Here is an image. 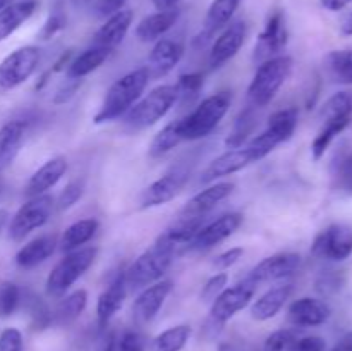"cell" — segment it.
Masks as SVG:
<instances>
[{"label":"cell","instance_id":"9a60e30c","mask_svg":"<svg viewBox=\"0 0 352 351\" xmlns=\"http://www.w3.org/2000/svg\"><path fill=\"white\" fill-rule=\"evenodd\" d=\"M301 255L298 253H277L261 260L253 270L248 274V277L253 279L256 284L268 281H280L296 274L301 267Z\"/></svg>","mask_w":352,"mask_h":351},{"label":"cell","instance_id":"b9f144b4","mask_svg":"<svg viewBox=\"0 0 352 351\" xmlns=\"http://www.w3.org/2000/svg\"><path fill=\"white\" fill-rule=\"evenodd\" d=\"M333 181H336L337 189L352 195V153L344 155L337 162L333 169Z\"/></svg>","mask_w":352,"mask_h":351},{"label":"cell","instance_id":"8d00e7d4","mask_svg":"<svg viewBox=\"0 0 352 351\" xmlns=\"http://www.w3.org/2000/svg\"><path fill=\"white\" fill-rule=\"evenodd\" d=\"M182 136H181V131H179V123L174 120V123L167 124L162 131H158L155 134V138L151 140L150 145V155L153 158L162 157V155L168 153L170 150H174L177 145L182 143Z\"/></svg>","mask_w":352,"mask_h":351},{"label":"cell","instance_id":"8fae6325","mask_svg":"<svg viewBox=\"0 0 352 351\" xmlns=\"http://www.w3.org/2000/svg\"><path fill=\"white\" fill-rule=\"evenodd\" d=\"M311 253L316 258L344 262L352 255V227L346 224H333L315 237Z\"/></svg>","mask_w":352,"mask_h":351},{"label":"cell","instance_id":"603a6c76","mask_svg":"<svg viewBox=\"0 0 352 351\" xmlns=\"http://www.w3.org/2000/svg\"><path fill=\"white\" fill-rule=\"evenodd\" d=\"M133 10L129 9H122L113 14V16L107 17L105 23L100 26V30L93 36V45L113 50L126 38L127 31H129L131 24H133Z\"/></svg>","mask_w":352,"mask_h":351},{"label":"cell","instance_id":"7c38bea8","mask_svg":"<svg viewBox=\"0 0 352 351\" xmlns=\"http://www.w3.org/2000/svg\"><path fill=\"white\" fill-rule=\"evenodd\" d=\"M289 40L287 26L282 10H275L270 14L267 21V26L258 36L256 47H254V61L265 62L272 57H277L285 48Z\"/></svg>","mask_w":352,"mask_h":351},{"label":"cell","instance_id":"7402d4cb","mask_svg":"<svg viewBox=\"0 0 352 351\" xmlns=\"http://www.w3.org/2000/svg\"><path fill=\"white\" fill-rule=\"evenodd\" d=\"M330 306L318 298H299L287 310L289 322L298 327H318L330 319Z\"/></svg>","mask_w":352,"mask_h":351},{"label":"cell","instance_id":"91938a15","mask_svg":"<svg viewBox=\"0 0 352 351\" xmlns=\"http://www.w3.org/2000/svg\"><path fill=\"white\" fill-rule=\"evenodd\" d=\"M336 346L342 351H352V332H347Z\"/></svg>","mask_w":352,"mask_h":351},{"label":"cell","instance_id":"f5cc1de1","mask_svg":"<svg viewBox=\"0 0 352 351\" xmlns=\"http://www.w3.org/2000/svg\"><path fill=\"white\" fill-rule=\"evenodd\" d=\"M342 275L337 274V272H329V274H323L322 277H318L316 281V289L322 295H332V292H337L340 288H342Z\"/></svg>","mask_w":352,"mask_h":351},{"label":"cell","instance_id":"ffe728a7","mask_svg":"<svg viewBox=\"0 0 352 351\" xmlns=\"http://www.w3.org/2000/svg\"><path fill=\"white\" fill-rule=\"evenodd\" d=\"M182 55H184V47L179 41L160 38L151 48L150 57H148L146 69L150 72V78L158 79L167 76L181 62Z\"/></svg>","mask_w":352,"mask_h":351},{"label":"cell","instance_id":"f35d334b","mask_svg":"<svg viewBox=\"0 0 352 351\" xmlns=\"http://www.w3.org/2000/svg\"><path fill=\"white\" fill-rule=\"evenodd\" d=\"M254 124H256V117H254L253 109H246L241 112V116L236 119L234 124V129L230 131V134L227 136L226 145L229 150L232 148H241L244 145V141L248 140L251 133L254 129Z\"/></svg>","mask_w":352,"mask_h":351},{"label":"cell","instance_id":"d6986e66","mask_svg":"<svg viewBox=\"0 0 352 351\" xmlns=\"http://www.w3.org/2000/svg\"><path fill=\"white\" fill-rule=\"evenodd\" d=\"M250 164H253V158H251L246 147L227 150L226 153L219 155V157L213 158V160L210 162L208 167L203 171L201 182H205V184L215 182L217 179L226 178V176L236 174V172L243 171V169L248 167Z\"/></svg>","mask_w":352,"mask_h":351},{"label":"cell","instance_id":"ac0fdd59","mask_svg":"<svg viewBox=\"0 0 352 351\" xmlns=\"http://www.w3.org/2000/svg\"><path fill=\"white\" fill-rule=\"evenodd\" d=\"M127 296V284L124 270L117 272L112 281L109 282L96 301V320L100 327H107V323L116 317V313L122 308Z\"/></svg>","mask_w":352,"mask_h":351},{"label":"cell","instance_id":"7dc6e473","mask_svg":"<svg viewBox=\"0 0 352 351\" xmlns=\"http://www.w3.org/2000/svg\"><path fill=\"white\" fill-rule=\"evenodd\" d=\"M294 332L287 329H280L272 332L263 344V351H285L294 341Z\"/></svg>","mask_w":352,"mask_h":351},{"label":"cell","instance_id":"484cf974","mask_svg":"<svg viewBox=\"0 0 352 351\" xmlns=\"http://www.w3.org/2000/svg\"><path fill=\"white\" fill-rule=\"evenodd\" d=\"M28 123L24 119L7 120L0 127V171L12 164L24 141Z\"/></svg>","mask_w":352,"mask_h":351},{"label":"cell","instance_id":"4dcf8cb0","mask_svg":"<svg viewBox=\"0 0 352 351\" xmlns=\"http://www.w3.org/2000/svg\"><path fill=\"white\" fill-rule=\"evenodd\" d=\"M96 231H98V220L96 219L78 220V222L71 224V226L62 233V236L58 237V248H60L64 253L79 250V248L85 246L88 241L93 240Z\"/></svg>","mask_w":352,"mask_h":351},{"label":"cell","instance_id":"6125c7cd","mask_svg":"<svg viewBox=\"0 0 352 351\" xmlns=\"http://www.w3.org/2000/svg\"><path fill=\"white\" fill-rule=\"evenodd\" d=\"M332 351H342V350H339V348H337V346H333Z\"/></svg>","mask_w":352,"mask_h":351},{"label":"cell","instance_id":"277c9868","mask_svg":"<svg viewBox=\"0 0 352 351\" xmlns=\"http://www.w3.org/2000/svg\"><path fill=\"white\" fill-rule=\"evenodd\" d=\"M292 65L294 62L289 55H277V57L261 62L254 72L250 88H248V98H250L251 105L258 107V109L267 107L289 79Z\"/></svg>","mask_w":352,"mask_h":351},{"label":"cell","instance_id":"e7e4bbea","mask_svg":"<svg viewBox=\"0 0 352 351\" xmlns=\"http://www.w3.org/2000/svg\"><path fill=\"white\" fill-rule=\"evenodd\" d=\"M0 195H2V188H0Z\"/></svg>","mask_w":352,"mask_h":351},{"label":"cell","instance_id":"30bf717a","mask_svg":"<svg viewBox=\"0 0 352 351\" xmlns=\"http://www.w3.org/2000/svg\"><path fill=\"white\" fill-rule=\"evenodd\" d=\"M191 171L186 165L179 164L177 167H172L165 172L162 178L148 184L140 196V209H155V206L165 205L172 202L186 186L188 179L191 178Z\"/></svg>","mask_w":352,"mask_h":351},{"label":"cell","instance_id":"2e32d148","mask_svg":"<svg viewBox=\"0 0 352 351\" xmlns=\"http://www.w3.org/2000/svg\"><path fill=\"white\" fill-rule=\"evenodd\" d=\"M234 182H215L208 188L201 189L198 195L192 196L182 210L179 212L181 219H199L205 217L210 210L215 209L222 200H226L234 191Z\"/></svg>","mask_w":352,"mask_h":351},{"label":"cell","instance_id":"816d5d0a","mask_svg":"<svg viewBox=\"0 0 352 351\" xmlns=\"http://www.w3.org/2000/svg\"><path fill=\"white\" fill-rule=\"evenodd\" d=\"M243 255H244L243 248H239V246L230 248V250H227V251H223V253L217 255L215 260L212 262V265L217 268V270H227V268H230L232 265H236L237 262L243 258Z\"/></svg>","mask_w":352,"mask_h":351},{"label":"cell","instance_id":"cb8c5ba5","mask_svg":"<svg viewBox=\"0 0 352 351\" xmlns=\"http://www.w3.org/2000/svg\"><path fill=\"white\" fill-rule=\"evenodd\" d=\"M57 248L58 237L55 234H43V236L34 237L30 243L19 248V251L16 253V265L21 268L38 267L40 264L47 262Z\"/></svg>","mask_w":352,"mask_h":351},{"label":"cell","instance_id":"9f6ffc18","mask_svg":"<svg viewBox=\"0 0 352 351\" xmlns=\"http://www.w3.org/2000/svg\"><path fill=\"white\" fill-rule=\"evenodd\" d=\"M323 9L332 10V12H339V10L346 9L349 3H352V0H320Z\"/></svg>","mask_w":352,"mask_h":351},{"label":"cell","instance_id":"4316f807","mask_svg":"<svg viewBox=\"0 0 352 351\" xmlns=\"http://www.w3.org/2000/svg\"><path fill=\"white\" fill-rule=\"evenodd\" d=\"M179 19V10H157L155 14L143 17L136 26V38L143 43L158 41Z\"/></svg>","mask_w":352,"mask_h":351},{"label":"cell","instance_id":"681fc988","mask_svg":"<svg viewBox=\"0 0 352 351\" xmlns=\"http://www.w3.org/2000/svg\"><path fill=\"white\" fill-rule=\"evenodd\" d=\"M24 341L21 330L16 327H7L0 332V351H23Z\"/></svg>","mask_w":352,"mask_h":351},{"label":"cell","instance_id":"6da1fadb","mask_svg":"<svg viewBox=\"0 0 352 351\" xmlns=\"http://www.w3.org/2000/svg\"><path fill=\"white\" fill-rule=\"evenodd\" d=\"M150 79V72H148L146 67L134 69V71L127 72L126 76L117 79L107 89L102 107H100V110L93 117L95 124L110 123V120H116L119 117L126 116L133 109L134 103L143 96Z\"/></svg>","mask_w":352,"mask_h":351},{"label":"cell","instance_id":"f907efd6","mask_svg":"<svg viewBox=\"0 0 352 351\" xmlns=\"http://www.w3.org/2000/svg\"><path fill=\"white\" fill-rule=\"evenodd\" d=\"M289 351H327V341L320 336H305L292 341Z\"/></svg>","mask_w":352,"mask_h":351},{"label":"cell","instance_id":"83f0119b","mask_svg":"<svg viewBox=\"0 0 352 351\" xmlns=\"http://www.w3.org/2000/svg\"><path fill=\"white\" fill-rule=\"evenodd\" d=\"M36 0H17L7 3L0 10V41L7 40L16 30H19L36 10Z\"/></svg>","mask_w":352,"mask_h":351},{"label":"cell","instance_id":"1f68e13d","mask_svg":"<svg viewBox=\"0 0 352 351\" xmlns=\"http://www.w3.org/2000/svg\"><path fill=\"white\" fill-rule=\"evenodd\" d=\"M86 305H88V292L85 289H76V291L62 296L60 301L57 303L55 310L52 312V320L57 326L72 323L76 319L81 317V313L86 310Z\"/></svg>","mask_w":352,"mask_h":351},{"label":"cell","instance_id":"11a10c76","mask_svg":"<svg viewBox=\"0 0 352 351\" xmlns=\"http://www.w3.org/2000/svg\"><path fill=\"white\" fill-rule=\"evenodd\" d=\"M127 0H95V3H93V10H95L96 16L100 17H110L113 16L116 12H119V10L124 9V6H126Z\"/></svg>","mask_w":352,"mask_h":351},{"label":"cell","instance_id":"52a82bcc","mask_svg":"<svg viewBox=\"0 0 352 351\" xmlns=\"http://www.w3.org/2000/svg\"><path fill=\"white\" fill-rule=\"evenodd\" d=\"M40 48L33 47V45H26V47L10 52L0 62V93L10 92V89L26 83L34 74V71L40 65Z\"/></svg>","mask_w":352,"mask_h":351},{"label":"cell","instance_id":"8992f818","mask_svg":"<svg viewBox=\"0 0 352 351\" xmlns=\"http://www.w3.org/2000/svg\"><path fill=\"white\" fill-rule=\"evenodd\" d=\"M96 253H98V250L95 246H82L79 250L65 253V257L48 274L47 284H45L47 295L50 298L65 296V292L76 284V281H79L85 275V272L91 267Z\"/></svg>","mask_w":352,"mask_h":351},{"label":"cell","instance_id":"3957f363","mask_svg":"<svg viewBox=\"0 0 352 351\" xmlns=\"http://www.w3.org/2000/svg\"><path fill=\"white\" fill-rule=\"evenodd\" d=\"M175 250L168 244L162 243L157 240L150 250L141 253L129 267L124 270L126 275L127 289L133 291H141V289L148 288V286L155 284L164 277L165 272L170 267L172 260L175 257Z\"/></svg>","mask_w":352,"mask_h":351},{"label":"cell","instance_id":"7bdbcfd3","mask_svg":"<svg viewBox=\"0 0 352 351\" xmlns=\"http://www.w3.org/2000/svg\"><path fill=\"white\" fill-rule=\"evenodd\" d=\"M28 310H30L31 323H33L34 329H47L50 323H54V320H52V312L48 310V306L45 305V301L40 296H31L30 303H28Z\"/></svg>","mask_w":352,"mask_h":351},{"label":"cell","instance_id":"7a4b0ae2","mask_svg":"<svg viewBox=\"0 0 352 351\" xmlns=\"http://www.w3.org/2000/svg\"><path fill=\"white\" fill-rule=\"evenodd\" d=\"M230 102H232L230 92H219L198 103V107L191 114L177 120L182 140L196 141L213 133L220 120L226 117Z\"/></svg>","mask_w":352,"mask_h":351},{"label":"cell","instance_id":"f546056e","mask_svg":"<svg viewBox=\"0 0 352 351\" xmlns=\"http://www.w3.org/2000/svg\"><path fill=\"white\" fill-rule=\"evenodd\" d=\"M113 50L105 47H95L85 50L82 54H79L78 57H74L71 61V64L67 65V71H65V78L72 79H85L86 76L91 74L93 71H96L98 67H102L109 57L112 55Z\"/></svg>","mask_w":352,"mask_h":351},{"label":"cell","instance_id":"d590c367","mask_svg":"<svg viewBox=\"0 0 352 351\" xmlns=\"http://www.w3.org/2000/svg\"><path fill=\"white\" fill-rule=\"evenodd\" d=\"M325 67L336 81L352 85V50H332L325 57Z\"/></svg>","mask_w":352,"mask_h":351},{"label":"cell","instance_id":"60d3db41","mask_svg":"<svg viewBox=\"0 0 352 351\" xmlns=\"http://www.w3.org/2000/svg\"><path fill=\"white\" fill-rule=\"evenodd\" d=\"M203 85H205V78L201 72H189V74H182L177 81V93L179 98H184V102H191L201 92Z\"/></svg>","mask_w":352,"mask_h":351},{"label":"cell","instance_id":"94428289","mask_svg":"<svg viewBox=\"0 0 352 351\" xmlns=\"http://www.w3.org/2000/svg\"><path fill=\"white\" fill-rule=\"evenodd\" d=\"M7 3H10V2H9V0H0V10H2V9H3V7H6V6H7Z\"/></svg>","mask_w":352,"mask_h":351},{"label":"cell","instance_id":"f6af8a7d","mask_svg":"<svg viewBox=\"0 0 352 351\" xmlns=\"http://www.w3.org/2000/svg\"><path fill=\"white\" fill-rule=\"evenodd\" d=\"M110 351H144V341L138 332L127 330L119 337H110Z\"/></svg>","mask_w":352,"mask_h":351},{"label":"cell","instance_id":"e575fe53","mask_svg":"<svg viewBox=\"0 0 352 351\" xmlns=\"http://www.w3.org/2000/svg\"><path fill=\"white\" fill-rule=\"evenodd\" d=\"M298 123L299 110L294 109V107H289V109L277 110V112H274L268 117L267 129L270 133H274L280 143H285V141H289L292 138L296 127H298Z\"/></svg>","mask_w":352,"mask_h":351},{"label":"cell","instance_id":"836d02e7","mask_svg":"<svg viewBox=\"0 0 352 351\" xmlns=\"http://www.w3.org/2000/svg\"><path fill=\"white\" fill-rule=\"evenodd\" d=\"M192 329L188 323L168 327L167 330L158 334L151 343V351H182L191 337Z\"/></svg>","mask_w":352,"mask_h":351},{"label":"cell","instance_id":"5bb4252c","mask_svg":"<svg viewBox=\"0 0 352 351\" xmlns=\"http://www.w3.org/2000/svg\"><path fill=\"white\" fill-rule=\"evenodd\" d=\"M248 28L244 21H234V23L227 24L226 30L219 34L212 45L210 50V65L212 67H220L230 58L236 57L237 52L243 48L244 41H246Z\"/></svg>","mask_w":352,"mask_h":351},{"label":"cell","instance_id":"d4e9b609","mask_svg":"<svg viewBox=\"0 0 352 351\" xmlns=\"http://www.w3.org/2000/svg\"><path fill=\"white\" fill-rule=\"evenodd\" d=\"M292 295V284H282L277 288L268 289L267 292L254 299L251 305V317L258 322L270 320L285 306L287 299Z\"/></svg>","mask_w":352,"mask_h":351},{"label":"cell","instance_id":"6f0895ef","mask_svg":"<svg viewBox=\"0 0 352 351\" xmlns=\"http://www.w3.org/2000/svg\"><path fill=\"white\" fill-rule=\"evenodd\" d=\"M340 34L342 36H352V10L340 19Z\"/></svg>","mask_w":352,"mask_h":351},{"label":"cell","instance_id":"e0dca14e","mask_svg":"<svg viewBox=\"0 0 352 351\" xmlns=\"http://www.w3.org/2000/svg\"><path fill=\"white\" fill-rule=\"evenodd\" d=\"M172 282L158 281L148 288L141 289L133 303V315L140 323H148L157 317L160 308L164 306L165 299L170 295Z\"/></svg>","mask_w":352,"mask_h":351},{"label":"cell","instance_id":"680465c9","mask_svg":"<svg viewBox=\"0 0 352 351\" xmlns=\"http://www.w3.org/2000/svg\"><path fill=\"white\" fill-rule=\"evenodd\" d=\"M177 2H179V0H151V3H153L155 9H157V10L175 9Z\"/></svg>","mask_w":352,"mask_h":351},{"label":"cell","instance_id":"ee69618b","mask_svg":"<svg viewBox=\"0 0 352 351\" xmlns=\"http://www.w3.org/2000/svg\"><path fill=\"white\" fill-rule=\"evenodd\" d=\"M82 193H85V181L82 179H74V181L67 182L65 188L60 191V195H58L57 206L60 210L71 209L81 200Z\"/></svg>","mask_w":352,"mask_h":351},{"label":"cell","instance_id":"9c48e42d","mask_svg":"<svg viewBox=\"0 0 352 351\" xmlns=\"http://www.w3.org/2000/svg\"><path fill=\"white\" fill-rule=\"evenodd\" d=\"M258 284L246 275L244 281L237 282L232 288H226L215 299L212 301V308H210V319L213 323L223 326L229 322L236 313L246 308L253 299L254 292H256Z\"/></svg>","mask_w":352,"mask_h":351},{"label":"cell","instance_id":"f1b7e54d","mask_svg":"<svg viewBox=\"0 0 352 351\" xmlns=\"http://www.w3.org/2000/svg\"><path fill=\"white\" fill-rule=\"evenodd\" d=\"M239 3L241 0H213L208 12H206L201 34L198 36L199 40L205 43V41H208L217 31L222 30L223 26H227V24L230 23V19L234 17V14H236Z\"/></svg>","mask_w":352,"mask_h":351},{"label":"cell","instance_id":"d6a6232c","mask_svg":"<svg viewBox=\"0 0 352 351\" xmlns=\"http://www.w3.org/2000/svg\"><path fill=\"white\" fill-rule=\"evenodd\" d=\"M351 124V117H342V119H333L323 123V127L320 129V133L316 134V138L311 143V155L313 160H320L323 155L327 153V150L330 148L332 141L342 133L344 129H347Z\"/></svg>","mask_w":352,"mask_h":351},{"label":"cell","instance_id":"db71d44e","mask_svg":"<svg viewBox=\"0 0 352 351\" xmlns=\"http://www.w3.org/2000/svg\"><path fill=\"white\" fill-rule=\"evenodd\" d=\"M81 83H82V79L65 78V81L62 83L60 88H58L57 93H55L54 103H57V105H60V103L69 102V100H71L72 96L76 95V92H78V89H79V86H81Z\"/></svg>","mask_w":352,"mask_h":351},{"label":"cell","instance_id":"ab89813d","mask_svg":"<svg viewBox=\"0 0 352 351\" xmlns=\"http://www.w3.org/2000/svg\"><path fill=\"white\" fill-rule=\"evenodd\" d=\"M23 301V291L12 281L0 282V319H9Z\"/></svg>","mask_w":352,"mask_h":351},{"label":"cell","instance_id":"44dd1931","mask_svg":"<svg viewBox=\"0 0 352 351\" xmlns=\"http://www.w3.org/2000/svg\"><path fill=\"white\" fill-rule=\"evenodd\" d=\"M65 172H67V158L62 157V155L52 157L50 160L45 162V164L31 176L24 193H26L28 198L47 195V191H50V189L64 178Z\"/></svg>","mask_w":352,"mask_h":351},{"label":"cell","instance_id":"ba28073f","mask_svg":"<svg viewBox=\"0 0 352 351\" xmlns=\"http://www.w3.org/2000/svg\"><path fill=\"white\" fill-rule=\"evenodd\" d=\"M54 210V198L50 195H41L30 198L16 213L9 224V237L16 243L30 236L33 231L40 229L50 220Z\"/></svg>","mask_w":352,"mask_h":351},{"label":"cell","instance_id":"c3c4849f","mask_svg":"<svg viewBox=\"0 0 352 351\" xmlns=\"http://www.w3.org/2000/svg\"><path fill=\"white\" fill-rule=\"evenodd\" d=\"M227 282H229V275L226 272H217L215 275L208 279L205 282L201 289V298L206 299V301H213L223 289L227 288Z\"/></svg>","mask_w":352,"mask_h":351},{"label":"cell","instance_id":"be15d7a7","mask_svg":"<svg viewBox=\"0 0 352 351\" xmlns=\"http://www.w3.org/2000/svg\"><path fill=\"white\" fill-rule=\"evenodd\" d=\"M82 2H91V0H82Z\"/></svg>","mask_w":352,"mask_h":351},{"label":"cell","instance_id":"bcb514c9","mask_svg":"<svg viewBox=\"0 0 352 351\" xmlns=\"http://www.w3.org/2000/svg\"><path fill=\"white\" fill-rule=\"evenodd\" d=\"M65 24H67L65 14L62 12V10H54V12L47 17V21H45L43 28H41L40 33H38V38L43 41L52 40L55 34H58L62 30H64Z\"/></svg>","mask_w":352,"mask_h":351},{"label":"cell","instance_id":"74e56055","mask_svg":"<svg viewBox=\"0 0 352 351\" xmlns=\"http://www.w3.org/2000/svg\"><path fill=\"white\" fill-rule=\"evenodd\" d=\"M352 116V93L349 92H339L336 95L330 96L325 103H323L322 110H320V119L323 123L333 119H342V117Z\"/></svg>","mask_w":352,"mask_h":351},{"label":"cell","instance_id":"4fadbf2b","mask_svg":"<svg viewBox=\"0 0 352 351\" xmlns=\"http://www.w3.org/2000/svg\"><path fill=\"white\" fill-rule=\"evenodd\" d=\"M241 224H243V215H241V213H226V215L205 224V226L196 233V236L191 240L188 250H210V248L217 246V244L222 243L223 240L232 236V234L239 229Z\"/></svg>","mask_w":352,"mask_h":351},{"label":"cell","instance_id":"5b68a950","mask_svg":"<svg viewBox=\"0 0 352 351\" xmlns=\"http://www.w3.org/2000/svg\"><path fill=\"white\" fill-rule=\"evenodd\" d=\"M179 100L177 86L175 85H162L158 88L151 89L146 96L138 100L133 109L124 116V123L131 131H140L151 127L158 120L164 119L175 102Z\"/></svg>","mask_w":352,"mask_h":351}]
</instances>
